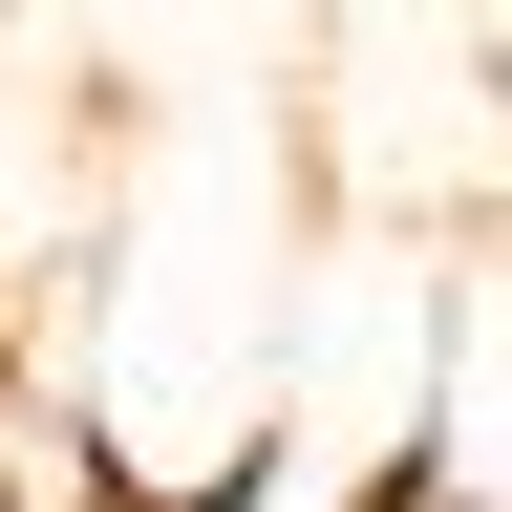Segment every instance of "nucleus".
<instances>
[{
	"label": "nucleus",
	"mask_w": 512,
	"mask_h": 512,
	"mask_svg": "<svg viewBox=\"0 0 512 512\" xmlns=\"http://www.w3.org/2000/svg\"><path fill=\"white\" fill-rule=\"evenodd\" d=\"M150 470L107 448V384H64V363H0V512H128Z\"/></svg>",
	"instance_id": "nucleus-1"
}]
</instances>
